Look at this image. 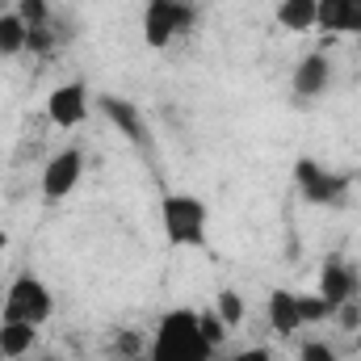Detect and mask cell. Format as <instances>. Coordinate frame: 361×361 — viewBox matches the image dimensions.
<instances>
[{"label":"cell","mask_w":361,"mask_h":361,"mask_svg":"<svg viewBox=\"0 0 361 361\" xmlns=\"http://www.w3.org/2000/svg\"><path fill=\"white\" fill-rule=\"evenodd\" d=\"M214 349L206 345L202 328H197V311L189 307H177L160 319L156 336H152V349H147V361H210Z\"/></svg>","instance_id":"cell-1"},{"label":"cell","mask_w":361,"mask_h":361,"mask_svg":"<svg viewBox=\"0 0 361 361\" xmlns=\"http://www.w3.org/2000/svg\"><path fill=\"white\" fill-rule=\"evenodd\" d=\"M160 219H164V235L173 248H206L210 240V210L202 197L193 193H169L164 206H160Z\"/></svg>","instance_id":"cell-2"},{"label":"cell","mask_w":361,"mask_h":361,"mask_svg":"<svg viewBox=\"0 0 361 361\" xmlns=\"http://www.w3.org/2000/svg\"><path fill=\"white\" fill-rule=\"evenodd\" d=\"M51 311H55V298H51L47 281H38L30 269L17 273L8 294H4V307H0L4 324H34V328H42L51 319Z\"/></svg>","instance_id":"cell-3"},{"label":"cell","mask_w":361,"mask_h":361,"mask_svg":"<svg viewBox=\"0 0 361 361\" xmlns=\"http://www.w3.org/2000/svg\"><path fill=\"white\" fill-rule=\"evenodd\" d=\"M189 21H193L189 0H147V8H143V38H147V47L164 51L177 34L189 30Z\"/></svg>","instance_id":"cell-4"},{"label":"cell","mask_w":361,"mask_h":361,"mask_svg":"<svg viewBox=\"0 0 361 361\" xmlns=\"http://www.w3.org/2000/svg\"><path fill=\"white\" fill-rule=\"evenodd\" d=\"M294 180H298V193H302L307 202H315V206H336V202H345V193H349V177L324 169V164L311 160V156H302V160L294 164Z\"/></svg>","instance_id":"cell-5"},{"label":"cell","mask_w":361,"mask_h":361,"mask_svg":"<svg viewBox=\"0 0 361 361\" xmlns=\"http://www.w3.org/2000/svg\"><path fill=\"white\" fill-rule=\"evenodd\" d=\"M89 85L85 80H68V85H55L47 92V118L59 126V130H76L85 118H89Z\"/></svg>","instance_id":"cell-6"},{"label":"cell","mask_w":361,"mask_h":361,"mask_svg":"<svg viewBox=\"0 0 361 361\" xmlns=\"http://www.w3.org/2000/svg\"><path fill=\"white\" fill-rule=\"evenodd\" d=\"M85 177V152L80 147H63L59 156H51L47 160V169H42V197L47 202H63L76 185Z\"/></svg>","instance_id":"cell-7"},{"label":"cell","mask_w":361,"mask_h":361,"mask_svg":"<svg viewBox=\"0 0 361 361\" xmlns=\"http://www.w3.org/2000/svg\"><path fill=\"white\" fill-rule=\"evenodd\" d=\"M290 85H294V97H298V101H315V97H324L328 85H332V63H328V55H324V51L302 55L298 68H294V76H290Z\"/></svg>","instance_id":"cell-8"},{"label":"cell","mask_w":361,"mask_h":361,"mask_svg":"<svg viewBox=\"0 0 361 361\" xmlns=\"http://www.w3.org/2000/svg\"><path fill=\"white\" fill-rule=\"evenodd\" d=\"M353 290H357V281H353V269L345 261H328L324 265V273H319V294L328 298L332 311H345L349 298H353Z\"/></svg>","instance_id":"cell-9"},{"label":"cell","mask_w":361,"mask_h":361,"mask_svg":"<svg viewBox=\"0 0 361 361\" xmlns=\"http://www.w3.org/2000/svg\"><path fill=\"white\" fill-rule=\"evenodd\" d=\"M101 109H105V118H109L130 143H143V139H147V122H143V114H139L126 97H101Z\"/></svg>","instance_id":"cell-10"},{"label":"cell","mask_w":361,"mask_h":361,"mask_svg":"<svg viewBox=\"0 0 361 361\" xmlns=\"http://www.w3.org/2000/svg\"><path fill=\"white\" fill-rule=\"evenodd\" d=\"M269 328L281 336H294L302 328V315H298V294L294 290H273L269 294Z\"/></svg>","instance_id":"cell-11"},{"label":"cell","mask_w":361,"mask_h":361,"mask_svg":"<svg viewBox=\"0 0 361 361\" xmlns=\"http://www.w3.org/2000/svg\"><path fill=\"white\" fill-rule=\"evenodd\" d=\"M0 345L8 361H25L30 349L38 345V328L34 324H0Z\"/></svg>","instance_id":"cell-12"},{"label":"cell","mask_w":361,"mask_h":361,"mask_svg":"<svg viewBox=\"0 0 361 361\" xmlns=\"http://www.w3.org/2000/svg\"><path fill=\"white\" fill-rule=\"evenodd\" d=\"M30 47V25L17 13H0V55H21Z\"/></svg>","instance_id":"cell-13"},{"label":"cell","mask_w":361,"mask_h":361,"mask_svg":"<svg viewBox=\"0 0 361 361\" xmlns=\"http://www.w3.org/2000/svg\"><path fill=\"white\" fill-rule=\"evenodd\" d=\"M315 30L345 34L349 30V0H315Z\"/></svg>","instance_id":"cell-14"},{"label":"cell","mask_w":361,"mask_h":361,"mask_svg":"<svg viewBox=\"0 0 361 361\" xmlns=\"http://www.w3.org/2000/svg\"><path fill=\"white\" fill-rule=\"evenodd\" d=\"M214 315L227 324V332H235V328L244 324L248 307H244V298H240L235 290H219V294H214Z\"/></svg>","instance_id":"cell-15"},{"label":"cell","mask_w":361,"mask_h":361,"mask_svg":"<svg viewBox=\"0 0 361 361\" xmlns=\"http://www.w3.org/2000/svg\"><path fill=\"white\" fill-rule=\"evenodd\" d=\"M298 315H302V324H324V319L336 315V311L328 307L324 294H298Z\"/></svg>","instance_id":"cell-16"},{"label":"cell","mask_w":361,"mask_h":361,"mask_svg":"<svg viewBox=\"0 0 361 361\" xmlns=\"http://www.w3.org/2000/svg\"><path fill=\"white\" fill-rule=\"evenodd\" d=\"M30 30H38V25H47L51 21V0H17V8H13Z\"/></svg>","instance_id":"cell-17"},{"label":"cell","mask_w":361,"mask_h":361,"mask_svg":"<svg viewBox=\"0 0 361 361\" xmlns=\"http://www.w3.org/2000/svg\"><path fill=\"white\" fill-rule=\"evenodd\" d=\"M197 328H202V336H206V345H210V349H219V345H223V336H227V324L214 315V307H210V311H197Z\"/></svg>","instance_id":"cell-18"},{"label":"cell","mask_w":361,"mask_h":361,"mask_svg":"<svg viewBox=\"0 0 361 361\" xmlns=\"http://www.w3.org/2000/svg\"><path fill=\"white\" fill-rule=\"evenodd\" d=\"M298 361H341V357H336V349L328 341H307L298 349Z\"/></svg>","instance_id":"cell-19"},{"label":"cell","mask_w":361,"mask_h":361,"mask_svg":"<svg viewBox=\"0 0 361 361\" xmlns=\"http://www.w3.org/2000/svg\"><path fill=\"white\" fill-rule=\"evenodd\" d=\"M227 361H273L269 349H244V353H235V357H227Z\"/></svg>","instance_id":"cell-20"},{"label":"cell","mask_w":361,"mask_h":361,"mask_svg":"<svg viewBox=\"0 0 361 361\" xmlns=\"http://www.w3.org/2000/svg\"><path fill=\"white\" fill-rule=\"evenodd\" d=\"M345 34H361V0H349V30Z\"/></svg>","instance_id":"cell-21"},{"label":"cell","mask_w":361,"mask_h":361,"mask_svg":"<svg viewBox=\"0 0 361 361\" xmlns=\"http://www.w3.org/2000/svg\"><path fill=\"white\" fill-rule=\"evenodd\" d=\"M4 248H8V231L0 227V257H4Z\"/></svg>","instance_id":"cell-22"},{"label":"cell","mask_w":361,"mask_h":361,"mask_svg":"<svg viewBox=\"0 0 361 361\" xmlns=\"http://www.w3.org/2000/svg\"><path fill=\"white\" fill-rule=\"evenodd\" d=\"M0 361H8V357H4V345H0Z\"/></svg>","instance_id":"cell-23"},{"label":"cell","mask_w":361,"mask_h":361,"mask_svg":"<svg viewBox=\"0 0 361 361\" xmlns=\"http://www.w3.org/2000/svg\"><path fill=\"white\" fill-rule=\"evenodd\" d=\"M47 361H55V357H47Z\"/></svg>","instance_id":"cell-24"}]
</instances>
